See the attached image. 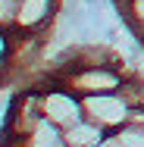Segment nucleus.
<instances>
[{
    "label": "nucleus",
    "mask_w": 144,
    "mask_h": 147,
    "mask_svg": "<svg viewBox=\"0 0 144 147\" xmlns=\"http://www.w3.org/2000/svg\"><path fill=\"white\" fill-rule=\"evenodd\" d=\"M116 3H122V0H116Z\"/></svg>",
    "instance_id": "nucleus-12"
},
{
    "label": "nucleus",
    "mask_w": 144,
    "mask_h": 147,
    "mask_svg": "<svg viewBox=\"0 0 144 147\" xmlns=\"http://www.w3.org/2000/svg\"><path fill=\"white\" fill-rule=\"evenodd\" d=\"M16 16H19V0H0V28L16 31Z\"/></svg>",
    "instance_id": "nucleus-9"
},
{
    "label": "nucleus",
    "mask_w": 144,
    "mask_h": 147,
    "mask_svg": "<svg viewBox=\"0 0 144 147\" xmlns=\"http://www.w3.org/2000/svg\"><path fill=\"white\" fill-rule=\"evenodd\" d=\"M9 141H16V147H66V135H63V128H59L57 122H50V119L44 116L28 135L9 138Z\"/></svg>",
    "instance_id": "nucleus-5"
},
{
    "label": "nucleus",
    "mask_w": 144,
    "mask_h": 147,
    "mask_svg": "<svg viewBox=\"0 0 144 147\" xmlns=\"http://www.w3.org/2000/svg\"><path fill=\"white\" fill-rule=\"evenodd\" d=\"M59 85L75 91L78 97H91V94H107V91H119L125 82V69L122 66H75L57 75Z\"/></svg>",
    "instance_id": "nucleus-1"
},
{
    "label": "nucleus",
    "mask_w": 144,
    "mask_h": 147,
    "mask_svg": "<svg viewBox=\"0 0 144 147\" xmlns=\"http://www.w3.org/2000/svg\"><path fill=\"white\" fill-rule=\"evenodd\" d=\"M41 91V110L50 122H57L59 128H69L72 122L85 119V107H82V97L75 91H69L66 85H59L57 78L47 75V88Z\"/></svg>",
    "instance_id": "nucleus-2"
},
{
    "label": "nucleus",
    "mask_w": 144,
    "mask_h": 147,
    "mask_svg": "<svg viewBox=\"0 0 144 147\" xmlns=\"http://www.w3.org/2000/svg\"><path fill=\"white\" fill-rule=\"evenodd\" d=\"M119 6V19L135 31L138 38H144V0H122Z\"/></svg>",
    "instance_id": "nucleus-7"
},
{
    "label": "nucleus",
    "mask_w": 144,
    "mask_h": 147,
    "mask_svg": "<svg viewBox=\"0 0 144 147\" xmlns=\"http://www.w3.org/2000/svg\"><path fill=\"white\" fill-rule=\"evenodd\" d=\"M59 13V0H19V16H16V31L25 34H41L53 25Z\"/></svg>",
    "instance_id": "nucleus-4"
},
{
    "label": "nucleus",
    "mask_w": 144,
    "mask_h": 147,
    "mask_svg": "<svg viewBox=\"0 0 144 147\" xmlns=\"http://www.w3.org/2000/svg\"><path fill=\"white\" fill-rule=\"evenodd\" d=\"M9 50H13V31L0 28V63H9ZM13 69V66H9Z\"/></svg>",
    "instance_id": "nucleus-11"
},
{
    "label": "nucleus",
    "mask_w": 144,
    "mask_h": 147,
    "mask_svg": "<svg viewBox=\"0 0 144 147\" xmlns=\"http://www.w3.org/2000/svg\"><path fill=\"white\" fill-rule=\"evenodd\" d=\"M122 97L128 100L132 110H144V78L135 72H125V82H122Z\"/></svg>",
    "instance_id": "nucleus-8"
},
{
    "label": "nucleus",
    "mask_w": 144,
    "mask_h": 147,
    "mask_svg": "<svg viewBox=\"0 0 144 147\" xmlns=\"http://www.w3.org/2000/svg\"><path fill=\"white\" fill-rule=\"evenodd\" d=\"M116 131H119V138H122V144H125V147H144V128L122 125V128H116Z\"/></svg>",
    "instance_id": "nucleus-10"
},
{
    "label": "nucleus",
    "mask_w": 144,
    "mask_h": 147,
    "mask_svg": "<svg viewBox=\"0 0 144 147\" xmlns=\"http://www.w3.org/2000/svg\"><path fill=\"white\" fill-rule=\"evenodd\" d=\"M63 135H66V147H94L107 138V128H100L91 119H78L69 128H63Z\"/></svg>",
    "instance_id": "nucleus-6"
},
{
    "label": "nucleus",
    "mask_w": 144,
    "mask_h": 147,
    "mask_svg": "<svg viewBox=\"0 0 144 147\" xmlns=\"http://www.w3.org/2000/svg\"><path fill=\"white\" fill-rule=\"evenodd\" d=\"M82 107H85V119L97 122L107 131H116V128L128 125V116H132V107L122 97V91H107V94L82 97Z\"/></svg>",
    "instance_id": "nucleus-3"
}]
</instances>
